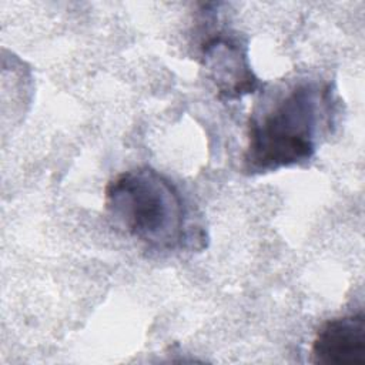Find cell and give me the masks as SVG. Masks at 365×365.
Listing matches in <instances>:
<instances>
[{"instance_id":"7a4b0ae2","label":"cell","mask_w":365,"mask_h":365,"mask_svg":"<svg viewBox=\"0 0 365 365\" xmlns=\"http://www.w3.org/2000/svg\"><path fill=\"white\" fill-rule=\"evenodd\" d=\"M329 83L304 80L248 121L242 170L264 174L309 161L335 121Z\"/></svg>"},{"instance_id":"3957f363","label":"cell","mask_w":365,"mask_h":365,"mask_svg":"<svg viewBox=\"0 0 365 365\" xmlns=\"http://www.w3.org/2000/svg\"><path fill=\"white\" fill-rule=\"evenodd\" d=\"M201 67L222 101L240 100L261 87L248 58V46L238 36L218 33L201 47Z\"/></svg>"},{"instance_id":"6da1fadb","label":"cell","mask_w":365,"mask_h":365,"mask_svg":"<svg viewBox=\"0 0 365 365\" xmlns=\"http://www.w3.org/2000/svg\"><path fill=\"white\" fill-rule=\"evenodd\" d=\"M104 208L117 228L148 251L171 254L205 247V231L178 187L151 167L113 177L104 190Z\"/></svg>"},{"instance_id":"277c9868","label":"cell","mask_w":365,"mask_h":365,"mask_svg":"<svg viewBox=\"0 0 365 365\" xmlns=\"http://www.w3.org/2000/svg\"><path fill=\"white\" fill-rule=\"evenodd\" d=\"M311 356L312 362L322 365H364V311L332 318L322 324L314 336Z\"/></svg>"}]
</instances>
